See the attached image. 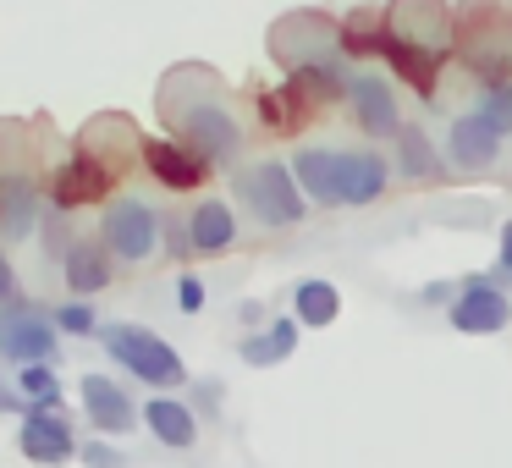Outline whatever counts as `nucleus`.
<instances>
[{"mask_svg": "<svg viewBox=\"0 0 512 468\" xmlns=\"http://www.w3.org/2000/svg\"><path fill=\"white\" fill-rule=\"evenodd\" d=\"M160 111L171 122V138L204 155L210 166H232L243 155V122L232 116L226 94L215 89V78L204 67H177L160 89Z\"/></svg>", "mask_w": 512, "mask_h": 468, "instance_id": "obj_1", "label": "nucleus"}, {"mask_svg": "<svg viewBox=\"0 0 512 468\" xmlns=\"http://www.w3.org/2000/svg\"><path fill=\"white\" fill-rule=\"evenodd\" d=\"M100 342H105V353H111L127 375L144 380V386H155V391H171V386L188 380V364L177 358V347H171L166 336H155L149 325H127V320L100 325Z\"/></svg>", "mask_w": 512, "mask_h": 468, "instance_id": "obj_2", "label": "nucleus"}, {"mask_svg": "<svg viewBox=\"0 0 512 468\" xmlns=\"http://www.w3.org/2000/svg\"><path fill=\"white\" fill-rule=\"evenodd\" d=\"M237 199L248 204L265 232H281V226H298L309 215V199H303L298 177H292L287 160H254V166L237 171Z\"/></svg>", "mask_w": 512, "mask_h": 468, "instance_id": "obj_3", "label": "nucleus"}, {"mask_svg": "<svg viewBox=\"0 0 512 468\" xmlns=\"http://www.w3.org/2000/svg\"><path fill=\"white\" fill-rule=\"evenodd\" d=\"M160 221L166 215L155 210V204H144V199H116V204H105V215H100V243L111 248L122 265H149V259L160 254Z\"/></svg>", "mask_w": 512, "mask_h": 468, "instance_id": "obj_4", "label": "nucleus"}, {"mask_svg": "<svg viewBox=\"0 0 512 468\" xmlns=\"http://www.w3.org/2000/svg\"><path fill=\"white\" fill-rule=\"evenodd\" d=\"M446 320L463 336H496L512 325V298L496 276H463L452 303H446Z\"/></svg>", "mask_w": 512, "mask_h": 468, "instance_id": "obj_5", "label": "nucleus"}, {"mask_svg": "<svg viewBox=\"0 0 512 468\" xmlns=\"http://www.w3.org/2000/svg\"><path fill=\"white\" fill-rule=\"evenodd\" d=\"M56 320L28 298L0 303V358L12 364H56Z\"/></svg>", "mask_w": 512, "mask_h": 468, "instance_id": "obj_6", "label": "nucleus"}, {"mask_svg": "<svg viewBox=\"0 0 512 468\" xmlns=\"http://www.w3.org/2000/svg\"><path fill=\"white\" fill-rule=\"evenodd\" d=\"M386 34L402 45H424L435 56H452L457 23L446 12V0H391L386 6Z\"/></svg>", "mask_w": 512, "mask_h": 468, "instance_id": "obj_7", "label": "nucleus"}, {"mask_svg": "<svg viewBox=\"0 0 512 468\" xmlns=\"http://www.w3.org/2000/svg\"><path fill=\"white\" fill-rule=\"evenodd\" d=\"M111 182H116V166L111 160H100V155H72V160H61L56 171H50V182H45V193H50V204L56 210H83V204H100L105 193H111Z\"/></svg>", "mask_w": 512, "mask_h": 468, "instance_id": "obj_8", "label": "nucleus"}, {"mask_svg": "<svg viewBox=\"0 0 512 468\" xmlns=\"http://www.w3.org/2000/svg\"><path fill=\"white\" fill-rule=\"evenodd\" d=\"M138 160H144V171L160 182V188H171V193H193V188H204L210 182V160L204 155H193L182 138H144L138 144Z\"/></svg>", "mask_w": 512, "mask_h": 468, "instance_id": "obj_9", "label": "nucleus"}, {"mask_svg": "<svg viewBox=\"0 0 512 468\" xmlns=\"http://www.w3.org/2000/svg\"><path fill=\"white\" fill-rule=\"evenodd\" d=\"M347 105H353V122H358L364 138H375V144L397 138L402 111H397V94H391V83L380 78V72H353V83H347Z\"/></svg>", "mask_w": 512, "mask_h": 468, "instance_id": "obj_10", "label": "nucleus"}, {"mask_svg": "<svg viewBox=\"0 0 512 468\" xmlns=\"http://www.w3.org/2000/svg\"><path fill=\"white\" fill-rule=\"evenodd\" d=\"M17 446H23V457H28V463H39V468H61V463H72V457H78V441H72V424L61 419V408L23 413Z\"/></svg>", "mask_w": 512, "mask_h": 468, "instance_id": "obj_11", "label": "nucleus"}, {"mask_svg": "<svg viewBox=\"0 0 512 468\" xmlns=\"http://www.w3.org/2000/svg\"><path fill=\"white\" fill-rule=\"evenodd\" d=\"M336 45V23H325L320 12H298V17H281L276 34H270V50H276L281 67H298V61H314V56H331Z\"/></svg>", "mask_w": 512, "mask_h": 468, "instance_id": "obj_12", "label": "nucleus"}, {"mask_svg": "<svg viewBox=\"0 0 512 468\" xmlns=\"http://www.w3.org/2000/svg\"><path fill=\"white\" fill-rule=\"evenodd\" d=\"M78 397H83V413H89V424H94L100 435H133L138 408H133V397H127L122 380H111V375H83Z\"/></svg>", "mask_w": 512, "mask_h": 468, "instance_id": "obj_13", "label": "nucleus"}, {"mask_svg": "<svg viewBox=\"0 0 512 468\" xmlns=\"http://www.w3.org/2000/svg\"><path fill=\"white\" fill-rule=\"evenodd\" d=\"M342 160H347V149H320V144L298 149V155H292V177H298L303 199L309 204H342Z\"/></svg>", "mask_w": 512, "mask_h": 468, "instance_id": "obj_14", "label": "nucleus"}, {"mask_svg": "<svg viewBox=\"0 0 512 468\" xmlns=\"http://www.w3.org/2000/svg\"><path fill=\"white\" fill-rule=\"evenodd\" d=\"M287 83L303 94V100L320 111V105H336V100H347V83H353V67H347L342 56H314V61H298V67L287 72Z\"/></svg>", "mask_w": 512, "mask_h": 468, "instance_id": "obj_15", "label": "nucleus"}, {"mask_svg": "<svg viewBox=\"0 0 512 468\" xmlns=\"http://www.w3.org/2000/svg\"><path fill=\"white\" fill-rule=\"evenodd\" d=\"M496 155H501V138L474 111L452 116V127H446V160L457 171H485V166H496Z\"/></svg>", "mask_w": 512, "mask_h": 468, "instance_id": "obj_16", "label": "nucleus"}, {"mask_svg": "<svg viewBox=\"0 0 512 468\" xmlns=\"http://www.w3.org/2000/svg\"><path fill=\"white\" fill-rule=\"evenodd\" d=\"M380 56H386V67L397 72L402 83H408L419 100H435V89H441V67H446V56H435V50H424V45H402V39H380Z\"/></svg>", "mask_w": 512, "mask_h": 468, "instance_id": "obj_17", "label": "nucleus"}, {"mask_svg": "<svg viewBox=\"0 0 512 468\" xmlns=\"http://www.w3.org/2000/svg\"><path fill=\"white\" fill-rule=\"evenodd\" d=\"M39 182L28 177V171H0V237L6 243H17V237L34 232L39 221Z\"/></svg>", "mask_w": 512, "mask_h": 468, "instance_id": "obj_18", "label": "nucleus"}, {"mask_svg": "<svg viewBox=\"0 0 512 468\" xmlns=\"http://www.w3.org/2000/svg\"><path fill=\"white\" fill-rule=\"evenodd\" d=\"M188 237H193V254L199 259H221L237 248V215L226 199H199L188 215Z\"/></svg>", "mask_w": 512, "mask_h": 468, "instance_id": "obj_19", "label": "nucleus"}, {"mask_svg": "<svg viewBox=\"0 0 512 468\" xmlns=\"http://www.w3.org/2000/svg\"><path fill=\"white\" fill-rule=\"evenodd\" d=\"M61 270H67V287L78 292V298H94V292L111 287L116 254L100 243V237H78V243L67 248V259H61Z\"/></svg>", "mask_w": 512, "mask_h": 468, "instance_id": "obj_20", "label": "nucleus"}, {"mask_svg": "<svg viewBox=\"0 0 512 468\" xmlns=\"http://www.w3.org/2000/svg\"><path fill=\"white\" fill-rule=\"evenodd\" d=\"M391 188V160L380 149H347L342 160V204H375Z\"/></svg>", "mask_w": 512, "mask_h": 468, "instance_id": "obj_21", "label": "nucleus"}, {"mask_svg": "<svg viewBox=\"0 0 512 468\" xmlns=\"http://www.w3.org/2000/svg\"><path fill=\"white\" fill-rule=\"evenodd\" d=\"M138 419H144L149 435H155L160 446H171V452H188V446L199 441V413L177 397H149Z\"/></svg>", "mask_w": 512, "mask_h": 468, "instance_id": "obj_22", "label": "nucleus"}, {"mask_svg": "<svg viewBox=\"0 0 512 468\" xmlns=\"http://www.w3.org/2000/svg\"><path fill=\"white\" fill-rule=\"evenodd\" d=\"M391 144H397V177H408V182H441L446 177V160L435 155L430 133L419 122H402Z\"/></svg>", "mask_w": 512, "mask_h": 468, "instance_id": "obj_23", "label": "nucleus"}, {"mask_svg": "<svg viewBox=\"0 0 512 468\" xmlns=\"http://www.w3.org/2000/svg\"><path fill=\"white\" fill-rule=\"evenodd\" d=\"M298 314H281V320H270L265 331H254V336H243L237 342V353H243V364H254V369H270V364H287L292 353H298Z\"/></svg>", "mask_w": 512, "mask_h": 468, "instance_id": "obj_24", "label": "nucleus"}, {"mask_svg": "<svg viewBox=\"0 0 512 468\" xmlns=\"http://www.w3.org/2000/svg\"><path fill=\"white\" fill-rule=\"evenodd\" d=\"M292 314H298V325H331L336 314H342V292H336V281H320V276H309V281H298L292 287Z\"/></svg>", "mask_w": 512, "mask_h": 468, "instance_id": "obj_25", "label": "nucleus"}, {"mask_svg": "<svg viewBox=\"0 0 512 468\" xmlns=\"http://www.w3.org/2000/svg\"><path fill=\"white\" fill-rule=\"evenodd\" d=\"M309 111H314V105L303 100L292 83H281V89H265V94H259V122H265L270 133H298V127L309 122Z\"/></svg>", "mask_w": 512, "mask_h": 468, "instance_id": "obj_26", "label": "nucleus"}, {"mask_svg": "<svg viewBox=\"0 0 512 468\" xmlns=\"http://www.w3.org/2000/svg\"><path fill=\"white\" fill-rule=\"evenodd\" d=\"M474 116L496 138H507L512 133V83L507 78H485V89H479V100H474Z\"/></svg>", "mask_w": 512, "mask_h": 468, "instance_id": "obj_27", "label": "nucleus"}, {"mask_svg": "<svg viewBox=\"0 0 512 468\" xmlns=\"http://www.w3.org/2000/svg\"><path fill=\"white\" fill-rule=\"evenodd\" d=\"M17 391H23L34 408H61V380H56V364H23L17 375Z\"/></svg>", "mask_w": 512, "mask_h": 468, "instance_id": "obj_28", "label": "nucleus"}, {"mask_svg": "<svg viewBox=\"0 0 512 468\" xmlns=\"http://www.w3.org/2000/svg\"><path fill=\"white\" fill-rule=\"evenodd\" d=\"M56 325L67 336H94V331H100V314H94V303L72 298V303H61V309H56Z\"/></svg>", "mask_w": 512, "mask_h": 468, "instance_id": "obj_29", "label": "nucleus"}, {"mask_svg": "<svg viewBox=\"0 0 512 468\" xmlns=\"http://www.w3.org/2000/svg\"><path fill=\"white\" fill-rule=\"evenodd\" d=\"M78 243L67 226V210H56V204H45V254L50 259H67V248Z\"/></svg>", "mask_w": 512, "mask_h": 468, "instance_id": "obj_30", "label": "nucleus"}, {"mask_svg": "<svg viewBox=\"0 0 512 468\" xmlns=\"http://www.w3.org/2000/svg\"><path fill=\"white\" fill-rule=\"evenodd\" d=\"M160 243H166V254H171V259H193L188 221H177V215H166V221H160Z\"/></svg>", "mask_w": 512, "mask_h": 468, "instance_id": "obj_31", "label": "nucleus"}, {"mask_svg": "<svg viewBox=\"0 0 512 468\" xmlns=\"http://www.w3.org/2000/svg\"><path fill=\"white\" fill-rule=\"evenodd\" d=\"M83 463L89 468H127V457L116 452V446H105V441H89L83 446Z\"/></svg>", "mask_w": 512, "mask_h": 468, "instance_id": "obj_32", "label": "nucleus"}, {"mask_svg": "<svg viewBox=\"0 0 512 468\" xmlns=\"http://www.w3.org/2000/svg\"><path fill=\"white\" fill-rule=\"evenodd\" d=\"M177 309H182V314H199V309H204V281H199V276H182V281H177Z\"/></svg>", "mask_w": 512, "mask_h": 468, "instance_id": "obj_33", "label": "nucleus"}, {"mask_svg": "<svg viewBox=\"0 0 512 468\" xmlns=\"http://www.w3.org/2000/svg\"><path fill=\"white\" fill-rule=\"evenodd\" d=\"M496 270L507 276V287H512V221L501 226V237H496Z\"/></svg>", "mask_w": 512, "mask_h": 468, "instance_id": "obj_34", "label": "nucleus"}, {"mask_svg": "<svg viewBox=\"0 0 512 468\" xmlns=\"http://www.w3.org/2000/svg\"><path fill=\"white\" fill-rule=\"evenodd\" d=\"M0 413H34V402H28L17 386H6V380H0Z\"/></svg>", "mask_w": 512, "mask_h": 468, "instance_id": "obj_35", "label": "nucleus"}, {"mask_svg": "<svg viewBox=\"0 0 512 468\" xmlns=\"http://www.w3.org/2000/svg\"><path fill=\"white\" fill-rule=\"evenodd\" d=\"M12 298H23V287H17V270H12V259L0 254V303H12Z\"/></svg>", "mask_w": 512, "mask_h": 468, "instance_id": "obj_36", "label": "nucleus"}, {"mask_svg": "<svg viewBox=\"0 0 512 468\" xmlns=\"http://www.w3.org/2000/svg\"><path fill=\"white\" fill-rule=\"evenodd\" d=\"M457 287H446V281H435V287H424V303H452Z\"/></svg>", "mask_w": 512, "mask_h": 468, "instance_id": "obj_37", "label": "nucleus"}]
</instances>
